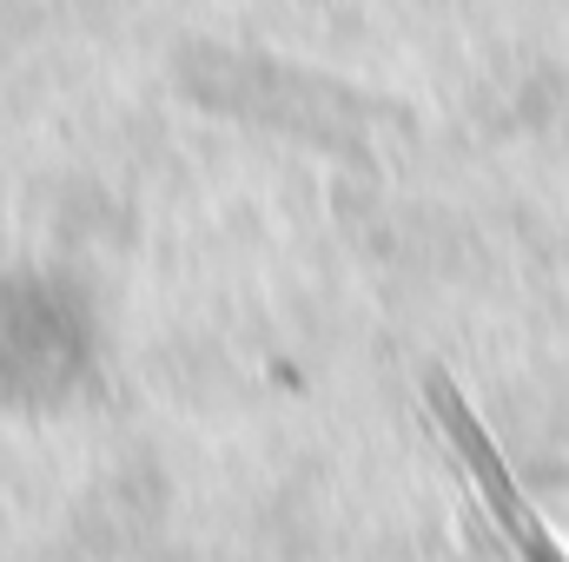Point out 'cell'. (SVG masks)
<instances>
[{
	"instance_id": "6da1fadb",
	"label": "cell",
	"mask_w": 569,
	"mask_h": 562,
	"mask_svg": "<svg viewBox=\"0 0 569 562\" xmlns=\"http://www.w3.org/2000/svg\"><path fill=\"white\" fill-rule=\"evenodd\" d=\"M430 411L443 423V436H450V450H457V463L470 470V483H477V496H483V510L497 516V530L517 543V556L523 562H569L563 543L543 530V516L523 503V490L510 483V470H503V456H497V443H490V430L477 423V411L457 398V384L450 378H430Z\"/></svg>"
}]
</instances>
